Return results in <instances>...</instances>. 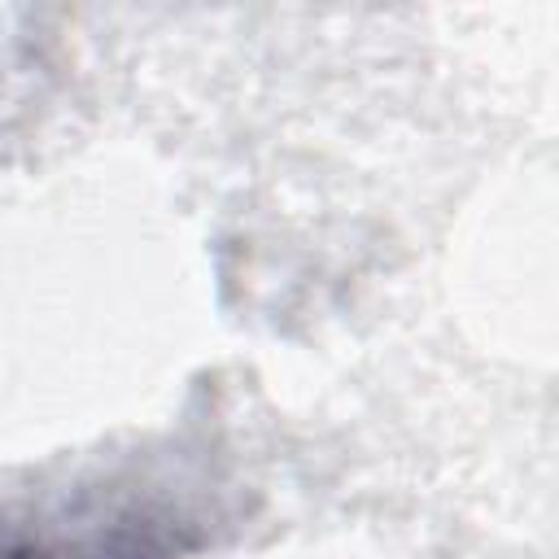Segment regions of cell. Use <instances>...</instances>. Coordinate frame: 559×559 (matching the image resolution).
<instances>
[{"mask_svg":"<svg viewBox=\"0 0 559 559\" xmlns=\"http://www.w3.org/2000/svg\"><path fill=\"white\" fill-rule=\"evenodd\" d=\"M0 559H61V555L39 550V546H26V542H13V546H0Z\"/></svg>","mask_w":559,"mask_h":559,"instance_id":"cell-1","label":"cell"}]
</instances>
